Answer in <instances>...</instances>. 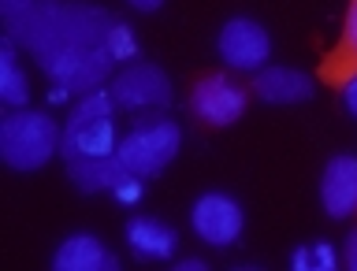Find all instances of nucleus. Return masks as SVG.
Returning <instances> with one entry per match:
<instances>
[{"instance_id": "nucleus-15", "label": "nucleus", "mask_w": 357, "mask_h": 271, "mask_svg": "<svg viewBox=\"0 0 357 271\" xmlns=\"http://www.w3.org/2000/svg\"><path fill=\"white\" fill-rule=\"evenodd\" d=\"M0 100L8 108H22L30 100V78L15 63V38L11 33L0 41Z\"/></svg>"}, {"instance_id": "nucleus-18", "label": "nucleus", "mask_w": 357, "mask_h": 271, "mask_svg": "<svg viewBox=\"0 0 357 271\" xmlns=\"http://www.w3.org/2000/svg\"><path fill=\"white\" fill-rule=\"evenodd\" d=\"M112 197L119 201V205H138V201L145 197V183H142V175H123L116 186H112Z\"/></svg>"}, {"instance_id": "nucleus-1", "label": "nucleus", "mask_w": 357, "mask_h": 271, "mask_svg": "<svg viewBox=\"0 0 357 271\" xmlns=\"http://www.w3.org/2000/svg\"><path fill=\"white\" fill-rule=\"evenodd\" d=\"M112 22L116 19L105 8L41 0L11 38H19L38 56L41 71L56 86H67L75 93H93L116 63L108 52Z\"/></svg>"}, {"instance_id": "nucleus-6", "label": "nucleus", "mask_w": 357, "mask_h": 271, "mask_svg": "<svg viewBox=\"0 0 357 271\" xmlns=\"http://www.w3.org/2000/svg\"><path fill=\"white\" fill-rule=\"evenodd\" d=\"M245 104H250V93L227 75L197 78L194 93H190V111L201 123H208V127H231V123H238Z\"/></svg>"}, {"instance_id": "nucleus-24", "label": "nucleus", "mask_w": 357, "mask_h": 271, "mask_svg": "<svg viewBox=\"0 0 357 271\" xmlns=\"http://www.w3.org/2000/svg\"><path fill=\"white\" fill-rule=\"evenodd\" d=\"M67 93H71L67 86H56L52 93H49V100H52V104H60V100H67Z\"/></svg>"}, {"instance_id": "nucleus-10", "label": "nucleus", "mask_w": 357, "mask_h": 271, "mask_svg": "<svg viewBox=\"0 0 357 271\" xmlns=\"http://www.w3.org/2000/svg\"><path fill=\"white\" fill-rule=\"evenodd\" d=\"M253 93L264 104H305L317 93V82L294 67H261L253 78Z\"/></svg>"}, {"instance_id": "nucleus-11", "label": "nucleus", "mask_w": 357, "mask_h": 271, "mask_svg": "<svg viewBox=\"0 0 357 271\" xmlns=\"http://www.w3.org/2000/svg\"><path fill=\"white\" fill-rule=\"evenodd\" d=\"M52 268L56 271H112L116 268V256L105 249V242L97 234H67L60 242V249L52 253Z\"/></svg>"}, {"instance_id": "nucleus-3", "label": "nucleus", "mask_w": 357, "mask_h": 271, "mask_svg": "<svg viewBox=\"0 0 357 271\" xmlns=\"http://www.w3.org/2000/svg\"><path fill=\"white\" fill-rule=\"evenodd\" d=\"M60 138L63 134L52 123V116L30 111V108H15L0 123V156L15 171H38L60 149Z\"/></svg>"}, {"instance_id": "nucleus-21", "label": "nucleus", "mask_w": 357, "mask_h": 271, "mask_svg": "<svg viewBox=\"0 0 357 271\" xmlns=\"http://www.w3.org/2000/svg\"><path fill=\"white\" fill-rule=\"evenodd\" d=\"M346 268L357 271V231H350V238H346Z\"/></svg>"}, {"instance_id": "nucleus-2", "label": "nucleus", "mask_w": 357, "mask_h": 271, "mask_svg": "<svg viewBox=\"0 0 357 271\" xmlns=\"http://www.w3.org/2000/svg\"><path fill=\"white\" fill-rule=\"evenodd\" d=\"M112 111H116V97L112 89H93V93L82 97V104L71 111L60 138V156L67 164L71 160H105V156H116L119 141H116V123H112Z\"/></svg>"}, {"instance_id": "nucleus-22", "label": "nucleus", "mask_w": 357, "mask_h": 271, "mask_svg": "<svg viewBox=\"0 0 357 271\" xmlns=\"http://www.w3.org/2000/svg\"><path fill=\"white\" fill-rule=\"evenodd\" d=\"M178 271H205V261H197V256H186V261H178Z\"/></svg>"}, {"instance_id": "nucleus-16", "label": "nucleus", "mask_w": 357, "mask_h": 271, "mask_svg": "<svg viewBox=\"0 0 357 271\" xmlns=\"http://www.w3.org/2000/svg\"><path fill=\"white\" fill-rule=\"evenodd\" d=\"M335 264H339V256H335L328 242H309L290 253V268L294 271H331Z\"/></svg>"}, {"instance_id": "nucleus-9", "label": "nucleus", "mask_w": 357, "mask_h": 271, "mask_svg": "<svg viewBox=\"0 0 357 271\" xmlns=\"http://www.w3.org/2000/svg\"><path fill=\"white\" fill-rule=\"evenodd\" d=\"M320 205L331 219L357 212V156H331L320 178Z\"/></svg>"}, {"instance_id": "nucleus-14", "label": "nucleus", "mask_w": 357, "mask_h": 271, "mask_svg": "<svg viewBox=\"0 0 357 271\" xmlns=\"http://www.w3.org/2000/svg\"><path fill=\"white\" fill-rule=\"evenodd\" d=\"M67 171H71V183L82 189V194H100V189L112 194V186L127 175V167H123L116 156H105V160H71Z\"/></svg>"}, {"instance_id": "nucleus-19", "label": "nucleus", "mask_w": 357, "mask_h": 271, "mask_svg": "<svg viewBox=\"0 0 357 271\" xmlns=\"http://www.w3.org/2000/svg\"><path fill=\"white\" fill-rule=\"evenodd\" d=\"M38 8V0H0V11H4V22H8V33H15L26 15Z\"/></svg>"}, {"instance_id": "nucleus-23", "label": "nucleus", "mask_w": 357, "mask_h": 271, "mask_svg": "<svg viewBox=\"0 0 357 271\" xmlns=\"http://www.w3.org/2000/svg\"><path fill=\"white\" fill-rule=\"evenodd\" d=\"M127 4H130V8H138V11H156V8L164 4V0H127Z\"/></svg>"}, {"instance_id": "nucleus-4", "label": "nucleus", "mask_w": 357, "mask_h": 271, "mask_svg": "<svg viewBox=\"0 0 357 271\" xmlns=\"http://www.w3.org/2000/svg\"><path fill=\"white\" fill-rule=\"evenodd\" d=\"M178 145H183V130H178L175 119H145L138 123L127 138L119 141L116 160L127 167L130 175H160L167 164L178 156Z\"/></svg>"}, {"instance_id": "nucleus-5", "label": "nucleus", "mask_w": 357, "mask_h": 271, "mask_svg": "<svg viewBox=\"0 0 357 271\" xmlns=\"http://www.w3.org/2000/svg\"><path fill=\"white\" fill-rule=\"evenodd\" d=\"M190 227H194V234L205 245H220L223 249V245H234L242 238L245 212L231 194L212 189V194H201L194 201V208H190Z\"/></svg>"}, {"instance_id": "nucleus-20", "label": "nucleus", "mask_w": 357, "mask_h": 271, "mask_svg": "<svg viewBox=\"0 0 357 271\" xmlns=\"http://www.w3.org/2000/svg\"><path fill=\"white\" fill-rule=\"evenodd\" d=\"M342 104H346V111H350V116L357 119V75L342 86Z\"/></svg>"}, {"instance_id": "nucleus-8", "label": "nucleus", "mask_w": 357, "mask_h": 271, "mask_svg": "<svg viewBox=\"0 0 357 271\" xmlns=\"http://www.w3.org/2000/svg\"><path fill=\"white\" fill-rule=\"evenodd\" d=\"M112 97H116V108H127V111L164 108L172 104V78L156 63H130L116 75Z\"/></svg>"}, {"instance_id": "nucleus-12", "label": "nucleus", "mask_w": 357, "mask_h": 271, "mask_svg": "<svg viewBox=\"0 0 357 271\" xmlns=\"http://www.w3.org/2000/svg\"><path fill=\"white\" fill-rule=\"evenodd\" d=\"M127 245L142 261H172L178 249V234L156 216H130L127 223Z\"/></svg>"}, {"instance_id": "nucleus-7", "label": "nucleus", "mask_w": 357, "mask_h": 271, "mask_svg": "<svg viewBox=\"0 0 357 271\" xmlns=\"http://www.w3.org/2000/svg\"><path fill=\"white\" fill-rule=\"evenodd\" d=\"M216 49H220V60L234 67V71H261L268 56H272V38H268V30L257 19L238 15L223 22Z\"/></svg>"}, {"instance_id": "nucleus-13", "label": "nucleus", "mask_w": 357, "mask_h": 271, "mask_svg": "<svg viewBox=\"0 0 357 271\" xmlns=\"http://www.w3.org/2000/svg\"><path fill=\"white\" fill-rule=\"evenodd\" d=\"M354 75H357V0H350V11H346L339 41H335V49L324 56V63H320V78L328 86L342 89Z\"/></svg>"}, {"instance_id": "nucleus-17", "label": "nucleus", "mask_w": 357, "mask_h": 271, "mask_svg": "<svg viewBox=\"0 0 357 271\" xmlns=\"http://www.w3.org/2000/svg\"><path fill=\"white\" fill-rule=\"evenodd\" d=\"M108 52L116 63H127L138 56V38H134V30L127 26V22H112L108 30Z\"/></svg>"}]
</instances>
